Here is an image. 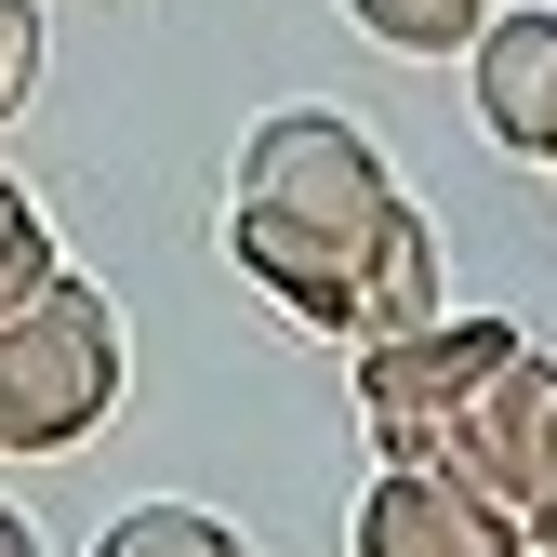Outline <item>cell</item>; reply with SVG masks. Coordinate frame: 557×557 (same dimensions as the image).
<instances>
[{"mask_svg":"<svg viewBox=\"0 0 557 557\" xmlns=\"http://www.w3.org/2000/svg\"><path fill=\"white\" fill-rule=\"evenodd\" d=\"M120 411V319L94 278H53L27 319H0V451H81Z\"/></svg>","mask_w":557,"mask_h":557,"instance_id":"obj_2","label":"cell"},{"mask_svg":"<svg viewBox=\"0 0 557 557\" xmlns=\"http://www.w3.org/2000/svg\"><path fill=\"white\" fill-rule=\"evenodd\" d=\"M94 557H252V544H239L213 505H173V492H160V505H120V518L94 531Z\"/></svg>","mask_w":557,"mask_h":557,"instance_id":"obj_7","label":"cell"},{"mask_svg":"<svg viewBox=\"0 0 557 557\" xmlns=\"http://www.w3.org/2000/svg\"><path fill=\"white\" fill-rule=\"evenodd\" d=\"M531 557H557V544H531Z\"/></svg>","mask_w":557,"mask_h":557,"instance_id":"obj_13","label":"cell"},{"mask_svg":"<svg viewBox=\"0 0 557 557\" xmlns=\"http://www.w3.org/2000/svg\"><path fill=\"white\" fill-rule=\"evenodd\" d=\"M345 544L359 557H531V531L451 465H385L359 492V518H345Z\"/></svg>","mask_w":557,"mask_h":557,"instance_id":"obj_5","label":"cell"},{"mask_svg":"<svg viewBox=\"0 0 557 557\" xmlns=\"http://www.w3.org/2000/svg\"><path fill=\"white\" fill-rule=\"evenodd\" d=\"M531 544H557V531H531Z\"/></svg>","mask_w":557,"mask_h":557,"instance_id":"obj_12","label":"cell"},{"mask_svg":"<svg viewBox=\"0 0 557 557\" xmlns=\"http://www.w3.org/2000/svg\"><path fill=\"white\" fill-rule=\"evenodd\" d=\"M0 557H40V531H27V518H14V505H0Z\"/></svg>","mask_w":557,"mask_h":557,"instance_id":"obj_11","label":"cell"},{"mask_svg":"<svg viewBox=\"0 0 557 557\" xmlns=\"http://www.w3.org/2000/svg\"><path fill=\"white\" fill-rule=\"evenodd\" d=\"M53 278H66V265H53V239H40V199L0 173V319H27Z\"/></svg>","mask_w":557,"mask_h":557,"instance_id":"obj_9","label":"cell"},{"mask_svg":"<svg viewBox=\"0 0 557 557\" xmlns=\"http://www.w3.org/2000/svg\"><path fill=\"white\" fill-rule=\"evenodd\" d=\"M40 0H0V120H27V94H40Z\"/></svg>","mask_w":557,"mask_h":557,"instance_id":"obj_10","label":"cell"},{"mask_svg":"<svg viewBox=\"0 0 557 557\" xmlns=\"http://www.w3.org/2000/svg\"><path fill=\"white\" fill-rule=\"evenodd\" d=\"M226 199L239 213H278L293 239H332V252H385V226L411 213L398 199V173H385V147L359 120H332V107H265L252 133H239V173H226Z\"/></svg>","mask_w":557,"mask_h":557,"instance_id":"obj_1","label":"cell"},{"mask_svg":"<svg viewBox=\"0 0 557 557\" xmlns=\"http://www.w3.org/2000/svg\"><path fill=\"white\" fill-rule=\"evenodd\" d=\"M505 359H518V319H492V306H438V319H411V332H372L359 345V425H372V451L385 465H438L451 411L492 385Z\"/></svg>","mask_w":557,"mask_h":557,"instance_id":"obj_3","label":"cell"},{"mask_svg":"<svg viewBox=\"0 0 557 557\" xmlns=\"http://www.w3.org/2000/svg\"><path fill=\"white\" fill-rule=\"evenodd\" d=\"M438 465L478 478V492H492L518 531H557V359H531V345H518V359L451 411Z\"/></svg>","mask_w":557,"mask_h":557,"instance_id":"obj_4","label":"cell"},{"mask_svg":"<svg viewBox=\"0 0 557 557\" xmlns=\"http://www.w3.org/2000/svg\"><path fill=\"white\" fill-rule=\"evenodd\" d=\"M465 94L505 160H557V14H492L465 40Z\"/></svg>","mask_w":557,"mask_h":557,"instance_id":"obj_6","label":"cell"},{"mask_svg":"<svg viewBox=\"0 0 557 557\" xmlns=\"http://www.w3.org/2000/svg\"><path fill=\"white\" fill-rule=\"evenodd\" d=\"M385 53H465L478 27H492V0H345Z\"/></svg>","mask_w":557,"mask_h":557,"instance_id":"obj_8","label":"cell"}]
</instances>
